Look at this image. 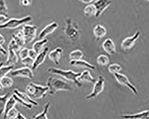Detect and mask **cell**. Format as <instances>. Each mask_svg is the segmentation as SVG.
Returning <instances> with one entry per match:
<instances>
[{"instance_id":"6da1fadb","label":"cell","mask_w":149,"mask_h":119,"mask_svg":"<svg viewBox=\"0 0 149 119\" xmlns=\"http://www.w3.org/2000/svg\"><path fill=\"white\" fill-rule=\"evenodd\" d=\"M47 86L49 89L48 93L53 95L60 90L72 92L73 88L70 84L62 79L55 76H50L47 81Z\"/></svg>"},{"instance_id":"7a4b0ae2","label":"cell","mask_w":149,"mask_h":119,"mask_svg":"<svg viewBox=\"0 0 149 119\" xmlns=\"http://www.w3.org/2000/svg\"><path fill=\"white\" fill-rule=\"evenodd\" d=\"M47 71L50 73L59 75L67 80L72 81L79 88L82 86V84L78 80V78L80 76L81 72H75L71 70H64L52 67L48 68Z\"/></svg>"},{"instance_id":"3957f363","label":"cell","mask_w":149,"mask_h":119,"mask_svg":"<svg viewBox=\"0 0 149 119\" xmlns=\"http://www.w3.org/2000/svg\"><path fill=\"white\" fill-rule=\"evenodd\" d=\"M26 92L29 96L35 99L44 98L48 93V87L30 83L27 86Z\"/></svg>"},{"instance_id":"277c9868","label":"cell","mask_w":149,"mask_h":119,"mask_svg":"<svg viewBox=\"0 0 149 119\" xmlns=\"http://www.w3.org/2000/svg\"><path fill=\"white\" fill-rule=\"evenodd\" d=\"M65 22L66 27L64 30V33L72 41H77L79 35L78 24L69 17H66Z\"/></svg>"},{"instance_id":"5b68a950","label":"cell","mask_w":149,"mask_h":119,"mask_svg":"<svg viewBox=\"0 0 149 119\" xmlns=\"http://www.w3.org/2000/svg\"><path fill=\"white\" fill-rule=\"evenodd\" d=\"M32 20V17L31 16L28 15L20 19L18 18H11L9 19L5 23L0 25V30L1 29H16L25 23L30 22Z\"/></svg>"},{"instance_id":"8992f818","label":"cell","mask_w":149,"mask_h":119,"mask_svg":"<svg viewBox=\"0 0 149 119\" xmlns=\"http://www.w3.org/2000/svg\"><path fill=\"white\" fill-rule=\"evenodd\" d=\"M38 27L36 25L25 24L22 27L25 45L30 44L35 40L36 36Z\"/></svg>"},{"instance_id":"52a82bcc","label":"cell","mask_w":149,"mask_h":119,"mask_svg":"<svg viewBox=\"0 0 149 119\" xmlns=\"http://www.w3.org/2000/svg\"><path fill=\"white\" fill-rule=\"evenodd\" d=\"M104 83L105 78L102 75L99 76L97 80L94 84L93 91L86 96V99L87 100L93 99L101 93L104 89Z\"/></svg>"},{"instance_id":"ba28073f","label":"cell","mask_w":149,"mask_h":119,"mask_svg":"<svg viewBox=\"0 0 149 119\" xmlns=\"http://www.w3.org/2000/svg\"><path fill=\"white\" fill-rule=\"evenodd\" d=\"M113 75L118 84L129 88L133 92L134 95H139V92L137 88L130 83L129 79L126 75L120 73L115 74Z\"/></svg>"},{"instance_id":"9c48e42d","label":"cell","mask_w":149,"mask_h":119,"mask_svg":"<svg viewBox=\"0 0 149 119\" xmlns=\"http://www.w3.org/2000/svg\"><path fill=\"white\" fill-rule=\"evenodd\" d=\"M11 75L13 77H22L29 79H33L34 75L32 70L28 67H23L11 71Z\"/></svg>"},{"instance_id":"30bf717a","label":"cell","mask_w":149,"mask_h":119,"mask_svg":"<svg viewBox=\"0 0 149 119\" xmlns=\"http://www.w3.org/2000/svg\"><path fill=\"white\" fill-rule=\"evenodd\" d=\"M141 32L138 31L132 36L125 38L121 42L120 46L121 48L124 50H129L132 48L135 44V42L140 36Z\"/></svg>"},{"instance_id":"8fae6325","label":"cell","mask_w":149,"mask_h":119,"mask_svg":"<svg viewBox=\"0 0 149 119\" xmlns=\"http://www.w3.org/2000/svg\"><path fill=\"white\" fill-rule=\"evenodd\" d=\"M112 1L109 0H99V1H95L93 4L97 10L95 17H98L102 13L108 8V7L112 4Z\"/></svg>"},{"instance_id":"7c38bea8","label":"cell","mask_w":149,"mask_h":119,"mask_svg":"<svg viewBox=\"0 0 149 119\" xmlns=\"http://www.w3.org/2000/svg\"><path fill=\"white\" fill-rule=\"evenodd\" d=\"M58 26V23L56 22H54L51 24L47 25L40 32L38 35V38L40 39V40L44 39L47 36L55 31L57 29Z\"/></svg>"},{"instance_id":"4fadbf2b","label":"cell","mask_w":149,"mask_h":119,"mask_svg":"<svg viewBox=\"0 0 149 119\" xmlns=\"http://www.w3.org/2000/svg\"><path fill=\"white\" fill-rule=\"evenodd\" d=\"M49 48L48 47H46L44 48L43 51H42L40 53L38 54L37 56L34 60L33 65L32 68L33 70H36L41 65L42 63L44 62L47 54L49 51Z\"/></svg>"},{"instance_id":"5bb4252c","label":"cell","mask_w":149,"mask_h":119,"mask_svg":"<svg viewBox=\"0 0 149 119\" xmlns=\"http://www.w3.org/2000/svg\"><path fill=\"white\" fill-rule=\"evenodd\" d=\"M102 46L104 50L109 55H113L116 54V46L113 41L110 38L105 39L103 42Z\"/></svg>"},{"instance_id":"9a60e30c","label":"cell","mask_w":149,"mask_h":119,"mask_svg":"<svg viewBox=\"0 0 149 119\" xmlns=\"http://www.w3.org/2000/svg\"><path fill=\"white\" fill-rule=\"evenodd\" d=\"M63 52V50L60 47H58L55 50L51 51L48 54L49 59L53 62L56 65L59 64V60Z\"/></svg>"},{"instance_id":"2e32d148","label":"cell","mask_w":149,"mask_h":119,"mask_svg":"<svg viewBox=\"0 0 149 119\" xmlns=\"http://www.w3.org/2000/svg\"><path fill=\"white\" fill-rule=\"evenodd\" d=\"M13 93L17 97H19V98L21 99L22 100H23L27 104L32 105L33 106H38V103L36 101L33 100L31 98V97L27 94L20 92L17 89L14 90Z\"/></svg>"},{"instance_id":"e0dca14e","label":"cell","mask_w":149,"mask_h":119,"mask_svg":"<svg viewBox=\"0 0 149 119\" xmlns=\"http://www.w3.org/2000/svg\"><path fill=\"white\" fill-rule=\"evenodd\" d=\"M70 64L71 66H73V67L89 69L91 70H95L96 68L95 66H94L93 64L88 63L85 60H82V59L76 60V61L71 60L70 62Z\"/></svg>"},{"instance_id":"ac0fdd59","label":"cell","mask_w":149,"mask_h":119,"mask_svg":"<svg viewBox=\"0 0 149 119\" xmlns=\"http://www.w3.org/2000/svg\"><path fill=\"white\" fill-rule=\"evenodd\" d=\"M120 117L123 119H149V110L144 111L134 114L124 115Z\"/></svg>"},{"instance_id":"d6986e66","label":"cell","mask_w":149,"mask_h":119,"mask_svg":"<svg viewBox=\"0 0 149 119\" xmlns=\"http://www.w3.org/2000/svg\"><path fill=\"white\" fill-rule=\"evenodd\" d=\"M93 34L96 40L99 41L107 34V30L104 26L98 24L93 29Z\"/></svg>"},{"instance_id":"ffe728a7","label":"cell","mask_w":149,"mask_h":119,"mask_svg":"<svg viewBox=\"0 0 149 119\" xmlns=\"http://www.w3.org/2000/svg\"><path fill=\"white\" fill-rule=\"evenodd\" d=\"M78 80L79 82H86L91 84H95L97 80L90 74V72L88 70H84L81 73L80 76L78 78Z\"/></svg>"},{"instance_id":"44dd1931","label":"cell","mask_w":149,"mask_h":119,"mask_svg":"<svg viewBox=\"0 0 149 119\" xmlns=\"http://www.w3.org/2000/svg\"><path fill=\"white\" fill-rule=\"evenodd\" d=\"M8 57L5 63L7 66L16 64L18 62V56L16 53L15 51L11 50H8Z\"/></svg>"},{"instance_id":"7402d4cb","label":"cell","mask_w":149,"mask_h":119,"mask_svg":"<svg viewBox=\"0 0 149 119\" xmlns=\"http://www.w3.org/2000/svg\"><path fill=\"white\" fill-rule=\"evenodd\" d=\"M17 103L16 101L12 95L10 97V98L9 99L8 101L7 102L5 110L3 113V119H7V115L10 111L12 109L15 108V106Z\"/></svg>"},{"instance_id":"603a6c76","label":"cell","mask_w":149,"mask_h":119,"mask_svg":"<svg viewBox=\"0 0 149 119\" xmlns=\"http://www.w3.org/2000/svg\"><path fill=\"white\" fill-rule=\"evenodd\" d=\"M12 37V39H13L20 47H22L25 45L24 35L22 31H19L16 33H13Z\"/></svg>"},{"instance_id":"cb8c5ba5","label":"cell","mask_w":149,"mask_h":119,"mask_svg":"<svg viewBox=\"0 0 149 119\" xmlns=\"http://www.w3.org/2000/svg\"><path fill=\"white\" fill-rule=\"evenodd\" d=\"M48 41V39L47 38H44L36 41L33 45L32 49L38 54L42 51L44 45L47 43Z\"/></svg>"},{"instance_id":"d4e9b609","label":"cell","mask_w":149,"mask_h":119,"mask_svg":"<svg viewBox=\"0 0 149 119\" xmlns=\"http://www.w3.org/2000/svg\"><path fill=\"white\" fill-rule=\"evenodd\" d=\"M51 106V102H48L45 105L42 112L36 116H33V119H48L47 117V114L48 113V111Z\"/></svg>"},{"instance_id":"484cf974","label":"cell","mask_w":149,"mask_h":119,"mask_svg":"<svg viewBox=\"0 0 149 119\" xmlns=\"http://www.w3.org/2000/svg\"><path fill=\"white\" fill-rule=\"evenodd\" d=\"M10 93H6L4 95H0V116L3 114L7 102L10 98Z\"/></svg>"},{"instance_id":"4316f807","label":"cell","mask_w":149,"mask_h":119,"mask_svg":"<svg viewBox=\"0 0 149 119\" xmlns=\"http://www.w3.org/2000/svg\"><path fill=\"white\" fill-rule=\"evenodd\" d=\"M84 15L86 17H90L92 16H95L97 10L93 4H89L86 6L84 10Z\"/></svg>"},{"instance_id":"83f0119b","label":"cell","mask_w":149,"mask_h":119,"mask_svg":"<svg viewBox=\"0 0 149 119\" xmlns=\"http://www.w3.org/2000/svg\"><path fill=\"white\" fill-rule=\"evenodd\" d=\"M97 62L98 65L102 66H106L110 63V59L107 55L100 54L98 56Z\"/></svg>"},{"instance_id":"f1b7e54d","label":"cell","mask_w":149,"mask_h":119,"mask_svg":"<svg viewBox=\"0 0 149 119\" xmlns=\"http://www.w3.org/2000/svg\"><path fill=\"white\" fill-rule=\"evenodd\" d=\"M84 56V53L81 50H76L72 51L69 54V58L71 60H80Z\"/></svg>"},{"instance_id":"f546056e","label":"cell","mask_w":149,"mask_h":119,"mask_svg":"<svg viewBox=\"0 0 149 119\" xmlns=\"http://www.w3.org/2000/svg\"><path fill=\"white\" fill-rule=\"evenodd\" d=\"M13 65H9V66H4L0 68V80L6 76L10 72L12 71L14 68Z\"/></svg>"},{"instance_id":"4dcf8cb0","label":"cell","mask_w":149,"mask_h":119,"mask_svg":"<svg viewBox=\"0 0 149 119\" xmlns=\"http://www.w3.org/2000/svg\"><path fill=\"white\" fill-rule=\"evenodd\" d=\"M13 84V80L8 76H6L0 80V84L3 88H10Z\"/></svg>"},{"instance_id":"1f68e13d","label":"cell","mask_w":149,"mask_h":119,"mask_svg":"<svg viewBox=\"0 0 149 119\" xmlns=\"http://www.w3.org/2000/svg\"><path fill=\"white\" fill-rule=\"evenodd\" d=\"M9 10L4 1L0 0V15L4 16L7 18L9 16Z\"/></svg>"},{"instance_id":"d6a6232c","label":"cell","mask_w":149,"mask_h":119,"mask_svg":"<svg viewBox=\"0 0 149 119\" xmlns=\"http://www.w3.org/2000/svg\"><path fill=\"white\" fill-rule=\"evenodd\" d=\"M108 69L110 73L114 74L119 73L122 69V68L118 63H113L109 65Z\"/></svg>"},{"instance_id":"836d02e7","label":"cell","mask_w":149,"mask_h":119,"mask_svg":"<svg viewBox=\"0 0 149 119\" xmlns=\"http://www.w3.org/2000/svg\"><path fill=\"white\" fill-rule=\"evenodd\" d=\"M21 48V47H20L13 39H12L8 44V50H11L15 52L19 51Z\"/></svg>"},{"instance_id":"e575fe53","label":"cell","mask_w":149,"mask_h":119,"mask_svg":"<svg viewBox=\"0 0 149 119\" xmlns=\"http://www.w3.org/2000/svg\"><path fill=\"white\" fill-rule=\"evenodd\" d=\"M12 96H13V98L16 101L17 103H18L20 104L22 106H24V107H26V108H27V109H31L33 108V105L31 104H27L26 102H24L23 100H22L21 99L19 98V97H17L16 95L15 94H13V95Z\"/></svg>"},{"instance_id":"d590c367","label":"cell","mask_w":149,"mask_h":119,"mask_svg":"<svg viewBox=\"0 0 149 119\" xmlns=\"http://www.w3.org/2000/svg\"><path fill=\"white\" fill-rule=\"evenodd\" d=\"M19 113V111H18L15 108H14L9 111V113L7 115L6 119H15Z\"/></svg>"},{"instance_id":"8d00e7d4","label":"cell","mask_w":149,"mask_h":119,"mask_svg":"<svg viewBox=\"0 0 149 119\" xmlns=\"http://www.w3.org/2000/svg\"><path fill=\"white\" fill-rule=\"evenodd\" d=\"M29 49L27 48H24L20 50L19 52V56L21 60L29 56Z\"/></svg>"},{"instance_id":"74e56055","label":"cell","mask_w":149,"mask_h":119,"mask_svg":"<svg viewBox=\"0 0 149 119\" xmlns=\"http://www.w3.org/2000/svg\"><path fill=\"white\" fill-rule=\"evenodd\" d=\"M21 62L23 65L26 66V67L29 68L30 67H32L33 63H34V60L28 56V57L21 60Z\"/></svg>"},{"instance_id":"f35d334b","label":"cell","mask_w":149,"mask_h":119,"mask_svg":"<svg viewBox=\"0 0 149 119\" xmlns=\"http://www.w3.org/2000/svg\"><path fill=\"white\" fill-rule=\"evenodd\" d=\"M38 54L33 49H29V57L35 60Z\"/></svg>"},{"instance_id":"ab89813d","label":"cell","mask_w":149,"mask_h":119,"mask_svg":"<svg viewBox=\"0 0 149 119\" xmlns=\"http://www.w3.org/2000/svg\"><path fill=\"white\" fill-rule=\"evenodd\" d=\"M21 2L22 5L24 6H29L31 5L32 1H28V0H23V1H21Z\"/></svg>"},{"instance_id":"60d3db41","label":"cell","mask_w":149,"mask_h":119,"mask_svg":"<svg viewBox=\"0 0 149 119\" xmlns=\"http://www.w3.org/2000/svg\"><path fill=\"white\" fill-rule=\"evenodd\" d=\"M9 19H8V18H7L6 17L0 15V25L5 23Z\"/></svg>"},{"instance_id":"b9f144b4","label":"cell","mask_w":149,"mask_h":119,"mask_svg":"<svg viewBox=\"0 0 149 119\" xmlns=\"http://www.w3.org/2000/svg\"><path fill=\"white\" fill-rule=\"evenodd\" d=\"M27 119L21 113H20L19 112L18 113V115H17V116H16L15 119Z\"/></svg>"},{"instance_id":"7bdbcfd3","label":"cell","mask_w":149,"mask_h":119,"mask_svg":"<svg viewBox=\"0 0 149 119\" xmlns=\"http://www.w3.org/2000/svg\"><path fill=\"white\" fill-rule=\"evenodd\" d=\"M0 53L4 55H6L7 54L6 51L1 46H0Z\"/></svg>"},{"instance_id":"ee69618b","label":"cell","mask_w":149,"mask_h":119,"mask_svg":"<svg viewBox=\"0 0 149 119\" xmlns=\"http://www.w3.org/2000/svg\"><path fill=\"white\" fill-rule=\"evenodd\" d=\"M5 39L3 36L0 34V46H2L5 43Z\"/></svg>"},{"instance_id":"f6af8a7d","label":"cell","mask_w":149,"mask_h":119,"mask_svg":"<svg viewBox=\"0 0 149 119\" xmlns=\"http://www.w3.org/2000/svg\"><path fill=\"white\" fill-rule=\"evenodd\" d=\"M80 2H82V3H84V4H88V5L89 4H91V3H93L95 1H93V0H91V1H88V0H84V1H79Z\"/></svg>"},{"instance_id":"bcb514c9","label":"cell","mask_w":149,"mask_h":119,"mask_svg":"<svg viewBox=\"0 0 149 119\" xmlns=\"http://www.w3.org/2000/svg\"><path fill=\"white\" fill-rule=\"evenodd\" d=\"M3 65H4V63H3V62H1V63H0V68L2 67Z\"/></svg>"},{"instance_id":"7dc6e473","label":"cell","mask_w":149,"mask_h":119,"mask_svg":"<svg viewBox=\"0 0 149 119\" xmlns=\"http://www.w3.org/2000/svg\"><path fill=\"white\" fill-rule=\"evenodd\" d=\"M1 88H2V87H1V84H0V90L1 89Z\"/></svg>"}]
</instances>
